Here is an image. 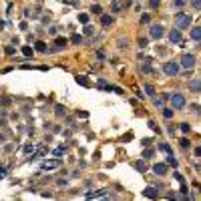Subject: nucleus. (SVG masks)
<instances>
[{"mask_svg":"<svg viewBox=\"0 0 201 201\" xmlns=\"http://www.w3.org/2000/svg\"><path fill=\"white\" fill-rule=\"evenodd\" d=\"M175 24H177L179 30H187L189 24H191V16L185 14V12H177V14H175Z\"/></svg>","mask_w":201,"mask_h":201,"instance_id":"f257e3e1","label":"nucleus"},{"mask_svg":"<svg viewBox=\"0 0 201 201\" xmlns=\"http://www.w3.org/2000/svg\"><path fill=\"white\" fill-rule=\"evenodd\" d=\"M163 73H165L167 77H177V75L181 73V64H179L177 60H169V62L163 64Z\"/></svg>","mask_w":201,"mask_h":201,"instance_id":"f03ea898","label":"nucleus"},{"mask_svg":"<svg viewBox=\"0 0 201 201\" xmlns=\"http://www.w3.org/2000/svg\"><path fill=\"white\" fill-rule=\"evenodd\" d=\"M179 64H181V69H185V71H191V69L195 67V56H193L191 52H185V54H181V58H179Z\"/></svg>","mask_w":201,"mask_h":201,"instance_id":"7ed1b4c3","label":"nucleus"},{"mask_svg":"<svg viewBox=\"0 0 201 201\" xmlns=\"http://www.w3.org/2000/svg\"><path fill=\"white\" fill-rule=\"evenodd\" d=\"M169 103H171V109L175 111H181L183 107H185V97L181 95V93H177V95H169Z\"/></svg>","mask_w":201,"mask_h":201,"instance_id":"20e7f679","label":"nucleus"},{"mask_svg":"<svg viewBox=\"0 0 201 201\" xmlns=\"http://www.w3.org/2000/svg\"><path fill=\"white\" fill-rule=\"evenodd\" d=\"M163 34H165V28H163L161 24H151V28H149V36H151L153 40L163 38Z\"/></svg>","mask_w":201,"mask_h":201,"instance_id":"39448f33","label":"nucleus"},{"mask_svg":"<svg viewBox=\"0 0 201 201\" xmlns=\"http://www.w3.org/2000/svg\"><path fill=\"white\" fill-rule=\"evenodd\" d=\"M181 38H183V34H181V30H179V28H175V30H171V32H169V40H171V44L181 42Z\"/></svg>","mask_w":201,"mask_h":201,"instance_id":"423d86ee","label":"nucleus"},{"mask_svg":"<svg viewBox=\"0 0 201 201\" xmlns=\"http://www.w3.org/2000/svg\"><path fill=\"white\" fill-rule=\"evenodd\" d=\"M153 173L159 175V177H163V175L167 173V165H165V163H155V165H153Z\"/></svg>","mask_w":201,"mask_h":201,"instance_id":"0eeeda50","label":"nucleus"},{"mask_svg":"<svg viewBox=\"0 0 201 201\" xmlns=\"http://www.w3.org/2000/svg\"><path fill=\"white\" fill-rule=\"evenodd\" d=\"M143 197L157 199V197H159V193H157V189H155V187H145V191H143Z\"/></svg>","mask_w":201,"mask_h":201,"instance_id":"6e6552de","label":"nucleus"},{"mask_svg":"<svg viewBox=\"0 0 201 201\" xmlns=\"http://www.w3.org/2000/svg\"><path fill=\"white\" fill-rule=\"evenodd\" d=\"M113 24V14H101V26L109 28Z\"/></svg>","mask_w":201,"mask_h":201,"instance_id":"1a4fd4ad","label":"nucleus"},{"mask_svg":"<svg viewBox=\"0 0 201 201\" xmlns=\"http://www.w3.org/2000/svg\"><path fill=\"white\" fill-rule=\"evenodd\" d=\"M54 44H56V48H54V50H62V48H67L69 40L62 38V36H58V38H54Z\"/></svg>","mask_w":201,"mask_h":201,"instance_id":"9d476101","label":"nucleus"},{"mask_svg":"<svg viewBox=\"0 0 201 201\" xmlns=\"http://www.w3.org/2000/svg\"><path fill=\"white\" fill-rule=\"evenodd\" d=\"M189 88L193 91V93H201V79H195L189 82Z\"/></svg>","mask_w":201,"mask_h":201,"instance_id":"9b49d317","label":"nucleus"},{"mask_svg":"<svg viewBox=\"0 0 201 201\" xmlns=\"http://www.w3.org/2000/svg\"><path fill=\"white\" fill-rule=\"evenodd\" d=\"M97 86H99V88H103V91H113V84H109L105 79H99V80H97Z\"/></svg>","mask_w":201,"mask_h":201,"instance_id":"f8f14e48","label":"nucleus"},{"mask_svg":"<svg viewBox=\"0 0 201 201\" xmlns=\"http://www.w3.org/2000/svg\"><path fill=\"white\" fill-rule=\"evenodd\" d=\"M191 40H195V42H201V26H195V28L191 30Z\"/></svg>","mask_w":201,"mask_h":201,"instance_id":"ddd939ff","label":"nucleus"},{"mask_svg":"<svg viewBox=\"0 0 201 201\" xmlns=\"http://www.w3.org/2000/svg\"><path fill=\"white\" fill-rule=\"evenodd\" d=\"M58 165H60V159L46 161V163H42V169H54V167H58Z\"/></svg>","mask_w":201,"mask_h":201,"instance_id":"4468645a","label":"nucleus"},{"mask_svg":"<svg viewBox=\"0 0 201 201\" xmlns=\"http://www.w3.org/2000/svg\"><path fill=\"white\" fill-rule=\"evenodd\" d=\"M34 50H36V52H46V50H48V48H46V42L36 40V42H34Z\"/></svg>","mask_w":201,"mask_h":201,"instance_id":"2eb2a0df","label":"nucleus"},{"mask_svg":"<svg viewBox=\"0 0 201 201\" xmlns=\"http://www.w3.org/2000/svg\"><path fill=\"white\" fill-rule=\"evenodd\" d=\"M145 93H147V97H155V86L151 82H147L145 84Z\"/></svg>","mask_w":201,"mask_h":201,"instance_id":"dca6fc26","label":"nucleus"},{"mask_svg":"<svg viewBox=\"0 0 201 201\" xmlns=\"http://www.w3.org/2000/svg\"><path fill=\"white\" fill-rule=\"evenodd\" d=\"M133 165H135V169H137V171H141V173H145V171H147V165H145L143 161H135Z\"/></svg>","mask_w":201,"mask_h":201,"instance_id":"f3484780","label":"nucleus"},{"mask_svg":"<svg viewBox=\"0 0 201 201\" xmlns=\"http://www.w3.org/2000/svg\"><path fill=\"white\" fill-rule=\"evenodd\" d=\"M22 54H24L26 58H30V56L34 54V48H30V46H22Z\"/></svg>","mask_w":201,"mask_h":201,"instance_id":"a211bd4d","label":"nucleus"},{"mask_svg":"<svg viewBox=\"0 0 201 201\" xmlns=\"http://www.w3.org/2000/svg\"><path fill=\"white\" fill-rule=\"evenodd\" d=\"M91 12L97 14V16H101V14H103V8H101L99 4H93V6H91Z\"/></svg>","mask_w":201,"mask_h":201,"instance_id":"6ab92c4d","label":"nucleus"},{"mask_svg":"<svg viewBox=\"0 0 201 201\" xmlns=\"http://www.w3.org/2000/svg\"><path fill=\"white\" fill-rule=\"evenodd\" d=\"M179 147H181V149H189V139H187V137H181V139H179Z\"/></svg>","mask_w":201,"mask_h":201,"instance_id":"aec40b11","label":"nucleus"},{"mask_svg":"<svg viewBox=\"0 0 201 201\" xmlns=\"http://www.w3.org/2000/svg\"><path fill=\"white\" fill-rule=\"evenodd\" d=\"M54 113H56V115H58V117H62V115H64V113H67V109H64V107H62V105H56V107H54Z\"/></svg>","mask_w":201,"mask_h":201,"instance_id":"412c9836","label":"nucleus"},{"mask_svg":"<svg viewBox=\"0 0 201 201\" xmlns=\"http://www.w3.org/2000/svg\"><path fill=\"white\" fill-rule=\"evenodd\" d=\"M77 82H79V84H82V86H91V82L86 80V77H77Z\"/></svg>","mask_w":201,"mask_h":201,"instance_id":"4be33fe9","label":"nucleus"},{"mask_svg":"<svg viewBox=\"0 0 201 201\" xmlns=\"http://www.w3.org/2000/svg\"><path fill=\"white\" fill-rule=\"evenodd\" d=\"M159 149L163 151V153H167V155H171V147H169L167 143H161V145H159Z\"/></svg>","mask_w":201,"mask_h":201,"instance_id":"5701e85b","label":"nucleus"},{"mask_svg":"<svg viewBox=\"0 0 201 201\" xmlns=\"http://www.w3.org/2000/svg\"><path fill=\"white\" fill-rule=\"evenodd\" d=\"M141 71H143V73H147V75H151V73H153V69H151L149 64H145V62H141Z\"/></svg>","mask_w":201,"mask_h":201,"instance_id":"b1692460","label":"nucleus"},{"mask_svg":"<svg viewBox=\"0 0 201 201\" xmlns=\"http://www.w3.org/2000/svg\"><path fill=\"white\" fill-rule=\"evenodd\" d=\"M179 129H181V131H183L185 135H187V133L191 131V127H189V123H181V125H179Z\"/></svg>","mask_w":201,"mask_h":201,"instance_id":"393cba45","label":"nucleus"},{"mask_svg":"<svg viewBox=\"0 0 201 201\" xmlns=\"http://www.w3.org/2000/svg\"><path fill=\"white\" fill-rule=\"evenodd\" d=\"M163 117L165 119H171L173 117V109H163Z\"/></svg>","mask_w":201,"mask_h":201,"instance_id":"a878e982","label":"nucleus"},{"mask_svg":"<svg viewBox=\"0 0 201 201\" xmlns=\"http://www.w3.org/2000/svg\"><path fill=\"white\" fill-rule=\"evenodd\" d=\"M159 4H161V0H149V6H151L153 10H157V8H159Z\"/></svg>","mask_w":201,"mask_h":201,"instance_id":"bb28decb","label":"nucleus"},{"mask_svg":"<svg viewBox=\"0 0 201 201\" xmlns=\"http://www.w3.org/2000/svg\"><path fill=\"white\" fill-rule=\"evenodd\" d=\"M71 42H73V44H80V42H82V38H80L79 34H73V36H71Z\"/></svg>","mask_w":201,"mask_h":201,"instance_id":"cd10ccee","label":"nucleus"},{"mask_svg":"<svg viewBox=\"0 0 201 201\" xmlns=\"http://www.w3.org/2000/svg\"><path fill=\"white\" fill-rule=\"evenodd\" d=\"M79 22H82V24H88V14H79Z\"/></svg>","mask_w":201,"mask_h":201,"instance_id":"c85d7f7f","label":"nucleus"},{"mask_svg":"<svg viewBox=\"0 0 201 201\" xmlns=\"http://www.w3.org/2000/svg\"><path fill=\"white\" fill-rule=\"evenodd\" d=\"M189 2H191V6L195 10H201V0H189Z\"/></svg>","mask_w":201,"mask_h":201,"instance_id":"c756f323","label":"nucleus"},{"mask_svg":"<svg viewBox=\"0 0 201 201\" xmlns=\"http://www.w3.org/2000/svg\"><path fill=\"white\" fill-rule=\"evenodd\" d=\"M4 52H6L8 56H12V54L16 52V48H14V46H6V48H4Z\"/></svg>","mask_w":201,"mask_h":201,"instance_id":"7c9ffc66","label":"nucleus"},{"mask_svg":"<svg viewBox=\"0 0 201 201\" xmlns=\"http://www.w3.org/2000/svg\"><path fill=\"white\" fill-rule=\"evenodd\" d=\"M167 165H173V167L177 165V161H175V157H173V155H167Z\"/></svg>","mask_w":201,"mask_h":201,"instance_id":"2f4dec72","label":"nucleus"},{"mask_svg":"<svg viewBox=\"0 0 201 201\" xmlns=\"http://www.w3.org/2000/svg\"><path fill=\"white\" fill-rule=\"evenodd\" d=\"M141 22H143V24H149V22H151V16H149V14H143V16H141Z\"/></svg>","mask_w":201,"mask_h":201,"instance_id":"473e14b6","label":"nucleus"},{"mask_svg":"<svg viewBox=\"0 0 201 201\" xmlns=\"http://www.w3.org/2000/svg\"><path fill=\"white\" fill-rule=\"evenodd\" d=\"M82 32H84V34H86V36H91V34H93V32H95V30H93V26H88V24H86V26H84V30H82Z\"/></svg>","mask_w":201,"mask_h":201,"instance_id":"72a5a7b5","label":"nucleus"},{"mask_svg":"<svg viewBox=\"0 0 201 201\" xmlns=\"http://www.w3.org/2000/svg\"><path fill=\"white\" fill-rule=\"evenodd\" d=\"M147 44H149V40L147 38H139V46H141V48H145Z\"/></svg>","mask_w":201,"mask_h":201,"instance_id":"f704fd0d","label":"nucleus"},{"mask_svg":"<svg viewBox=\"0 0 201 201\" xmlns=\"http://www.w3.org/2000/svg\"><path fill=\"white\" fill-rule=\"evenodd\" d=\"M173 177H175L179 183H183V175H181V173H177V171H175V173H173Z\"/></svg>","mask_w":201,"mask_h":201,"instance_id":"c9c22d12","label":"nucleus"},{"mask_svg":"<svg viewBox=\"0 0 201 201\" xmlns=\"http://www.w3.org/2000/svg\"><path fill=\"white\" fill-rule=\"evenodd\" d=\"M141 143H143V147H149V145H151V143H153V139H143V141H141Z\"/></svg>","mask_w":201,"mask_h":201,"instance_id":"e433bc0d","label":"nucleus"},{"mask_svg":"<svg viewBox=\"0 0 201 201\" xmlns=\"http://www.w3.org/2000/svg\"><path fill=\"white\" fill-rule=\"evenodd\" d=\"M151 157H153V149H147L145 151V159H151Z\"/></svg>","mask_w":201,"mask_h":201,"instance_id":"4c0bfd02","label":"nucleus"},{"mask_svg":"<svg viewBox=\"0 0 201 201\" xmlns=\"http://www.w3.org/2000/svg\"><path fill=\"white\" fill-rule=\"evenodd\" d=\"M6 171H8L6 167H0V179H4V177H6Z\"/></svg>","mask_w":201,"mask_h":201,"instance_id":"58836bf2","label":"nucleus"},{"mask_svg":"<svg viewBox=\"0 0 201 201\" xmlns=\"http://www.w3.org/2000/svg\"><path fill=\"white\" fill-rule=\"evenodd\" d=\"M77 117H79V119H86V117H88V113H84V111H82V113H77Z\"/></svg>","mask_w":201,"mask_h":201,"instance_id":"ea45409f","label":"nucleus"},{"mask_svg":"<svg viewBox=\"0 0 201 201\" xmlns=\"http://www.w3.org/2000/svg\"><path fill=\"white\" fill-rule=\"evenodd\" d=\"M34 149V145H24V153H30Z\"/></svg>","mask_w":201,"mask_h":201,"instance_id":"a19ab883","label":"nucleus"},{"mask_svg":"<svg viewBox=\"0 0 201 201\" xmlns=\"http://www.w3.org/2000/svg\"><path fill=\"white\" fill-rule=\"evenodd\" d=\"M64 151H67V149H64V147H58V149H56V151H54V155H62V153H64Z\"/></svg>","mask_w":201,"mask_h":201,"instance_id":"79ce46f5","label":"nucleus"},{"mask_svg":"<svg viewBox=\"0 0 201 201\" xmlns=\"http://www.w3.org/2000/svg\"><path fill=\"white\" fill-rule=\"evenodd\" d=\"M191 109H193V111H195V113H197V115H201V107H199V105H193V107H191Z\"/></svg>","mask_w":201,"mask_h":201,"instance_id":"37998d69","label":"nucleus"},{"mask_svg":"<svg viewBox=\"0 0 201 201\" xmlns=\"http://www.w3.org/2000/svg\"><path fill=\"white\" fill-rule=\"evenodd\" d=\"M183 4H185V0H175V6H177V8H181Z\"/></svg>","mask_w":201,"mask_h":201,"instance_id":"c03bdc74","label":"nucleus"},{"mask_svg":"<svg viewBox=\"0 0 201 201\" xmlns=\"http://www.w3.org/2000/svg\"><path fill=\"white\" fill-rule=\"evenodd\" d=\"M113 91H115L117 95H123V88H121V86H113Z\"/></svg>","mask_w":201,"mask_h":201,"instance_id":"a18cd8bd","label":"nucleus"},{"mask_svg":"<svg viewBox=\"0 0 201 201\" xmlns=\"http://www.w3.org/2000/svg\"><path fill=\"white\" fill-rule=\"evenodd\" d=\"M193 153H195L197 157H201V147H195V151H193Z\"/></svg>","mask_w":201,"mask_h":201,"instance_id":"49530a36","label":"nucleus"}]
</instances>
